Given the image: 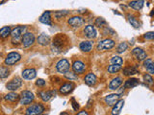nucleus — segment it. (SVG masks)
Here are the masks:
<instances>
[{
    "instance_id": "obj_14",
    "label": "nucleus",
    "mask_w": 154,
    "mask_h": 115,
    "mask_svg": "<svg viewBox=\"0 0 154 115\" xmlns=\"http://www.w3.org/2000/svg\"><path fill=\"white\" fill-rule=\"evenodd\" d=\"M85 69H86L85 64L80 60H76L73 62V64H72V70H73L74 73L82 74V73H84Z\"/></svg>"
},
{
    "instance_id": "obj_17",
    "label": "nucleus",
    "mask_w": 154,
    "mask_h": 115,
    "mask_svg": "<svg viewBox=\"0 0 154 115\" xmlns=\"http://www.w3.org/2000/svg\"><path fill=\"white\" fill-rule=\"evenodd\" d=\"M119 97H120V96L119 94H110V95L106 96L104 100H105L106 104L112 107V105H114L119 100Z\"/></svg>"
},
{
    "instance_id": "obj_38",
    "label": "nucleus",
    "mask_w": 154,
    "mask_h": 115,
    "mask_svg": "<svg viewBox=\"0 0 154 115\" xmlns=\"http://www.w3.org/2000/svg\"><path fill=\"white\" fill-rule=\"evenodd\" d=\"M65 77L67 79V80H69V81H74L77 79V75L76 73H74V72H66V73L65 74Z\"/></svg>"
},
{
    "instance_id": "obj_28",
    "label": "nucleus",
    "mask_w": 154,
    "mask_h": 115,
    "mask_svg": "<svg viewBox=\"0 0 154 115\" xmlns=\"http://www.w3.org/2000/svg\"><path fill=\"white\" fill-rule=\"evenodd\" d=\"M11 28H10L9 26H5L3 28L0 29V37L2 38H6L8 37V36L11 35Z\"/></svg>"
},
{
    "instance_id": "obj_27",
    "label": "nucleus",
    "mask_w": 154,
    "mask_h": 115,
    "mask_svg": "<svg viewBox=\"0 0 154 115\" xmlns=\"http://www.w3.org/2000/svg\"><path fill=\"white\" fill-rule=\"evenodd\" d=\"M5 100L8 101V102H17L19 100V95L14 93V92H10L6 96H5Z\"/></svg>"
},
{
    "instance_id": "obj_25",
    "label": "nucleus",
    "mask_w": 154,
    "mask_h": 115,
    "mask_svg": "<svg viewBox=\"0 0 154 115\" xmlns=\"http://www.w3.org/2000/svg\"><path fill=\"white\" fill-rule=\"evenodd\" d=\"M139 84V80L135 79V78H131L128 79L124 84V88H133L135 86H137Z\"/></svg>"
},
{
    "instance_id": "obj_3",
    "label": "nucleus",
    "mask_w": 154,
    "mask_h": 115,
    "mask_svg": "<svg viewBox=\"0 0 154 115\" xmlns=\"http://www.w3.org/2000/svg\"><path fill=\"white\" fill-rule=\"evenodd\" d=\"M45 111V107L41 104H33L26 108L25 115H41Z\"/></svg>"
},
{
    "instance_id": "obj_15",
    "label": "nucleus",
    "mask_w": 154,
    "mask_h": 115,
    "mask_svg": "<svg viewBox=\"0 0 154 115\" xmlns=\"http://www.w3.org/2000/svg\"><path fill=\"white\" fill-rule=\"evenodd\" d=\"M21 75H22V78L25 79V80H33V79L36 78L37 71L34 68H28V69L23 70Z\"/></svg>"
},
{
    "instance_id": "obj_35",
    "label": "nucleus",
    "mask_w": 154,
    "mask_h": 115,
    "mask_svg": "<svg viewBox=\"0 0 154 115\" xmlns=\"http://www.w3.org/2000/svg\"><path fill=\"white\" fill-rule=\"evenodd\" d=\"M122 62H123L122 59L120 57H119V56H115V57L112 58V59H111V63H112V64L122 65Z\"/></svg>"
},
{
    "instance_id": "obj_44",
    "label": "nucleus",
    "mask_w": 154,
    "mask_h": 115,
    "mask_svg": "<svg viewBox=\"0 0 154 115\" xmlns=\"http://www.w3.org/2000/svg\"><path fill=\"white\" fill-rule=\"evenodd\" d=\"M61 115H69V114L66 112H63V113H61Z\"/></svg>"
},
{
    "instance_id": "obj_26",
    "label": "nucleus",
    "mask_w": 154,
    "mask_h": 115,
    "mask_svg": "<svg viewBox=\"0 0 154 115\" xmlns=\"http://www.w3.org/2000/svg\"><path fill=\"white\" fill-rule=\"evenodd\" d=\"M143 65H144V67L146 68V70H147L148 73L154 74V62H153L150 59H147V60H144Z\"/></svg>"
},
{
    "instance_id": "obj_40",
    "label": "nucleus",
    "mask_w": 154,
    "mask_h": 115,
    "mask_svg": "<svg viewBox=\"0 0 154 115\" xmlns=\"http://www.w3.org/2000/svg\"><path fill=\"white\" fill-rule=\"evenodd\" d=\"M146 40H154V32H147L143 35Z\"/></svg>"
},
{
    "instance_id": "obj_21",
    "label": "nucleus",
    "mask_w": 154,
    "mask_h": 115,
    "mask_svg": "<svg viewBox=\"0 0 154 115\" xmlns=\"http://www.w3.org/2000/svg\"><path fill=\"white\" fill-rule=\"evenodd\" d=\"M80 50H82L83 52H90L91 49H93V42L90 41V40H85V41H82L80 44Z\"/></svg>"
},
{
    "instance_id": "obj_42",
    "label": "nucleus",
    "mask_w": 154,
    "mask_h": 115,
    "mask_svg": "<svg viewBox=\"0 0 154 115\" xmlns=\"http://www.w3.org/2000/svg\"><path fill=\"white\" fill-rule=\"evenodd\" d=\"M71 101H72V107H73V109H74V110L79 109V105L75 102V100H74V99H72Z\"/></svg>"
},
{
    "instance_id": "obj_16",
    "label": "nucleus",
    "mask_w": 154,
    "mask_h": 115,
    "mask_svg": "<svg viewBox=\"0 0 154 115\" xmlns=\"http://www.w3.org/2000/svg\"><path fill=\"white\" fill-rule=\"evenodd\" d=\"M55 91L52 90V91H41V92H38V95L40 96L41 99L43 101V102H48L53 96L55 95Z\"/></svg>"
},
{
    "instance_id": "obj_12",
    "label": "nucleus",
    "mask_w": 154,
    "mask_h": 115,
    "mask_svg": "<svg viewBox=\"0 0 154 115\" xmlns=\"http://www.w3.org/2000/svg\"><path fill=\"white\" fill-rule=\"evenodd\" d=\"M83 32H84L85 37H87L88 38H94V37H96V36H97V33H96L95 28L93 25L86 26Z\"/></svg>"
},
{
    "instance_id": "obj_23",
    "label": "nucleus",
    "mask_w": 154,
    "mask_h": 115,
    "mask_svg": "<svg viewBox=\"0 0 154 115\" xmlns=\"http://www.w3.org/2000/svg\"><path fill=\"white\" fill-rule=\"evenodd\" d=\"M40 21L43 24H46V25H51L52 22H51V16H50V12H45L43 13L41 17H40Z\"/></svg>"
},
{
    "instance_id": "obj_24",
    "label": "nucleus",
    "mask_w": 154,
    "mask_h": 115,
    "mask_svg": "<svg viewBox=\"0 0 154 115\" xmlns=\"http://www.w3.org/2000/svg\"><path fill=\"white\" fill-rule=\"evenodd\" d=\"M143 4H144L143 0H133V1L129 3V6L132 9L136 10V11H139V10H141L143 7Z\"/></svg>"
},
{
    "instance_id": "obj_10",
    "label": "nucleus",
    "mask_w": 154,
    "mask_h": 115,
    "mask_svg": "<svg viewBox=\"0 0 154 115\" xmlns=\"http://www.w3.org/2000/svg\"><path fill=\"white\" fill-rule=\"evenodd\" d=\"M74 87H75V84L72 83V81H69V83H66L63 84L60 87L59 91H60V93L66 95V94H69L71 91L74 89Z\"/></svg>"
},
{
    "instance_id": "obj_41",
    "label": "nucleus",
    "mask_w": 154,
    "mask_h": 115,
    "mask_svg": "<svg viewBox=\"0 0 154 115\" xmlns=\"http://www.w3.org/2000/svg\"><path fill=\"white\" fill-rule=\"evenodd\" d=\"M36 84L38 86H43L45 84V81H43L42 79H38L37 81H36Z\"/></svg>"
},
{
    "instance_id": "obj_6",
    "label": "nucleus",
    "mask_w": 154,
    "mask_h": 115,
    "mask_svg": "<svg viewBox=\"0 0 154 115\" xmlns=\"http://www.w3.org/2000/svg\"><path fill=\"white\" fill-rule=\"evenodd\" d=\"M21 59L20 54H18L17 52H11L9 53L8 56L5 59V64L6 65H14V63H17V61H19Z\"/></svg>"
},
{
    "instance_id": "obj_31",
    "label": "nucleus",
    "mask_w": 154,
    "mask_h": 115,
    "mask_svg": "<svg viewBox=\"0 0 154 115\" xmlns=\"http://www.w3.org/2000/svg\"><path fill=\"white\" fill-rule=\"evenodd\" d=\"M10 74V70L6 66H0V79L7 78Z\"/></svg>"
},
{
    "instance_id": "obj_2",
    "label": "nucleus",
    "mask_w": 154,
    "mask_h": 115,
    "mask_svg": "<svg viewBox=\"0 0 154 115\" xmlns=\"http://www.w3.org/2000/svg\"><path fill=\"white\" fill-rule=\"evenodd\" d=\"M26 32L25 26H17L11 31V37H12V42L14 44H18L19 40H22L23 35Z\"/></svg>"
},
{
    "instance_id": "obj_5",
    "label": "nucleus",
    "mask_w": 154,
    "mask_h": 115,
    "mask_svg": "<svg viewBox=\"0 0 154 115\" xmlns=\"http://www.w3.org/2000/svg\"><path fill=\"white\" fill-rule=\"evenodd\" d=\"M114 46H115V41L113 40H110V38H106V40H103L97 43L96 49L98 51H106L112 49V48H114Z\"/></svg>"
},
{
    "instance_id": "obj_19",
    "label": "nucleus",
    "mask_w": 154,
    "mask_h": 115,
    "mask_svg": "<svg viewBox=\"0 0 154 115\" xmlns=\"http://www.w3.org/2000/svg\"><path fill=\"white\" fill-rule=\"evenodd\" d=\"M122 79L120 78V77H117V78H115L111 81V83L109 84V88L116 90L122 85Z\"/></svg>"
},
{
    "instance_id": "obj_36",
    "label": "nucleus",
    "mask_w": 154,
    "mask_h": 115,
    "mask_svg": "<svg viewBox=\"0 0 154 115\" xmlns=\"http://www.w3.org/2000/svg\"><path fill=\"white\" fill-rule=\"evenodd\" d=\"M102 34L104 36H115L116 35V33H115V31L113 30V29H111L110 27H108V26H106V27H104V29H103V31H102Z\"/></svg>"
},
{
    "instance_id": "obj_33",
    "label": "nucleus",
    "mask_w": 154,
    "mask_h": 115,
    "mask_svg": "<svg viewBox=\"0 0 154 115\" xmlns=\"http://www.w3.org/2000/svg\"><path fill=\"white\" fill-rule=\"evenodd\" d=\"M120 69H122V65H117V64H112L108 67V72L111 74H115L119 72Z\"/></svg>"
},
{
    "instance_id": "obj_30",
    "label": "nucleus",
    "mask_w": 154,
    "mask_h": 115,
    "mask_svg": "<svg viewBox=\"0 0 154 115\" xmlns=\"http://www.w3.org/2000/svg\"><path fill=\"white\" fill-rule=\"evenodd\" d=\"M127 17H128V21L134 28H136V29L140 28V22L138 21V19L136 17L133 16H130V14H128Z\"/></svg>"
},
{
    "instance_id": "obj_11",
    "label": "nucleus",
    "mask_w": 154,
    "mask_h": 115,
    "mask_svg": "<svg viewBox=\"0 0 154 115\" xmlns=\"http://www.w3.org/2000/svg\"><path fill=\"white\" fill-rule=\"evenodd\" d=\"M67 23L69 24L70 26L74 27V28H78L80 26H82L84 24V19L81 16H72L69 19Z\"/></svg>"
},
{
    "instance_id": "obj_18",
    "label": "nucleus",
    "mask_w": 154,
    "mask_h": 115,
    "mask_svg": "<svg viewBox=\"0 0 154 115\" xmlns=\"http://www.w3.org/2000/svg\"><path fill=\"white\" fill-rule=\"evenodd\" d=\"M124 105V101L122 99L119 100L117 103L113 105V109H112V115H119L122 111V108H123Z\"/></svg>"
},
{
    "instance_id": "obj_37",
    "label": "nucleus",
    "mask_w": 154,
    "mask_h": 115,
    "mask_svg": "<svg viewBox=\"0 0 154 115\" xmlns=\"http://www.w3.org/2000/svg\"><path fill=\"white\" fill-rule=\"evenodd\" d=\"M143 79H144V81H146V84L147 85H153L154 84V81L152 79V77L149 75V74H146L143 76Z\"/></svg>"
},
{
    "instance_id": "obj_32",
    "label": "nucleus",
    "mask_w": 154,
    "mask_h": 115,
    "mask_svg": "<svg viewBox=\"0 0 154 115\" xmlns=\"http://www.w3.org/2000/svg\"><path fill=\"white\" fill-rule=\"evenodd\" d=\"M95 26L99 28H104L107 26V22L105 21V19L102 17H98L95 19Z\"/></svg>"
},
{
    "instance_id": "obj_20",
    "label": "nucleus",
    "mask_w": 154,
    "mask_h": 115,
    "mask_svg": "<svg viewBox=\"0 0 154 115\" xmlns=\"http://www.w3.org/2000/svg\"><path fill=\"white\" fill-rule=\"evenodd\" d=\"M85 84H88L90 86H93L96 84V81H97V79H96V76L93 73H89L88 75H87L85 77Z\"/></svg>"
},
{
    "instance_id": "obj_1",
    "label": "nucleus",
    "mask_w": 154,
    "mask_h": 115,
    "mask_svg": "<svg viewBox=\"0 0 154 115\" xmlns=\"http://www.w3.org/2000/svg\"><path fill=\"white\" fill-rule=\"evenodd\" d=\"M69 38L64 34H58L52 42V50L57 53L62 52L69 45Z\"/></svg>"
},
{
    "instance_id": "obj_39",
    "label": "nucleus",
    "mask_w": 154,
    "mask_h": 115,
    "mask_svg": "<svg viewBox=\"0 0 154 115\" xmlns=\"http://www.w3.org/2000/svg\"><path fill=\"white\" fill-rule=\"evenodd\" d=\"M69 13V11H59V12H56L55 13V17L58 18V19H60L62 17H64L66 16H67V14Z\"/></svg>"
},
{
    "instance_id": "obj_4",
    "label": "nucleus",
    "mask_w": 154,
    "mask_h": 115,
    "mask_svg": "<svg viewBox=\"0 0 154 115\" xmlns=\"http://www.w3.org/2000/svg\"><path fill=\"white\" fill-rule=\"evenodd\" d=\"M35 96L31 92V91L28 90H24L21 92V94L19 95V104L20 105H28L31 104V102H33Z\"/></svg>"
},
{
    "instance_id": "obj_13",
    "label": "nucleus",
    "mask_w": 154,
    "mask_h": 115,
    "mask_svg": "<svg viewBox=\"0 0 154 115\" xmlns=\"http://www.w3.org/2000/svg\"><path fill=\"white\" fill-rule=\"evenodd\" d=\"M132 54L135 56V58H136L139 61L144 60L146 59V53L144 52L142 48H135V49L132 50Z\"/></svg>"
},
{
    "instance_id": "obj_29",
    "label": "nucleus",
    "mask_w": 154,
    "mask_h": 115,
    "mask_svg": "<svg viewBox=\"0 0 154 115\" xmlns=\"http://www.w3.org/2000/svg\"><path fill=\"white\" fill-rule=\"evenodd\" d=\"M136 73H138V69L135 68V67H133V66L125 67V68L123 69V74L125 76H132Z\"/></svg>"
},
{
    "instance_id": "obj_34",
    "label": "nucleus",
    "mask_w": 154,
    "mask_h": 115,
    "mask_svg": "<svg viewBox=\"0 0 154 115\" xmlns=\"http://www.w3.org/2000/svg\"><path fill=\"white\" fill-rule=\"evenodd\" d=\"M127 48H128V44L126 42H122V43H119L118 48H117V52L118 53H123L124 51H126L127 50Z\"/></svg>"
},
{
    "instance_id": "obj_22",
    "label": "nucleus",
    "mask_w": 154,
    "mask_h": 115,
    "mask_svg": "<svg viewBox=\"0 0 154 115\" xmlns=\"http://www.w3.org/2000/svg\"><path fill=\"white\" fill-rule=\"evenodd\" d=\"M38 43L42 46H46L50 43V37L45 35V34H42L41 36L38 37Z\"/></svg>"
},
{
    "instance_id": "obj_8",
    "label": "nucleus",
    "mask_w": 154,
    "mask_h": 115,
    "mask_svg": "<svg viewBox=\"0 0 154 115\" xmlns=\"http://www.w3.org/2000/svg\"><path fill=\"white\" fill-rule=\"evenodd\" d=\"M35 42V36H34L33 33H29L26 32L22 37L21 40V43L23 44V46L25 48L30 47L31 45H33V43Z\"/></svg>"
},
{
    "instance_id": "obj_43",
    "label": "nucleus",
    "mask_w": 154,
    "mask_h": 115,
    "mask_svg": "<svg viewBox=\"0 0 154 115\" xmlns=\"http://www.w3.org/2000/svg\"><path fill=\"white\" fill-rule=\"evenodd\" d=\"M76 115H89V113L87 112V111H85V110H82V111L78 112Z\"/></svg>"
},
{
    "instance_id": "obj_7",
    "label": "nucleus",
    "mask_w": 154,
    "mask_h": 115,
    "mask_svg": "<svg viewBox=\"0 0 154 115\" xmlns=\"http://www.w3.org/2000/svg\"><path fill=\"white\" fill-rule=\"evenodd\" d=\"M70 69V64L67 60L66 59H63L61 60H59L57 62L56 64V70L58 72H60V73H63V74H66V72H69Z\"/></svg>"
},
{
    "instance_id": "obj_9",
    "label": "nucleus",
    "mask_w": 154,
    "mask_h": 115,
    "mask_svg": "<svg viewBox=\"0 0 154 115\" xmlns=\"http://www.w3.org/2000/svg\"><path fill=\"white\" fill-rule=\"evenodd\" d=\"M21 85H22V81L19 78H14L12 81H10L9 83L6 84V87L8 90L14 91V90L18 89Z\"/></svg>"
}]
</instances>
